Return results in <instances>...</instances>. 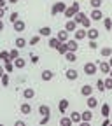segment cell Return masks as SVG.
<instances>
[{
  "instance_id": "obj_37",
  "label": "cell",
  "mask_w": 112,
  "mask_h": 126,
  "mask_svg": "<svg viewBox=\"0 0 112 126\" xmlns=\"http://www.w3.org/2000/svg\"><path fill=\"white\" fill-rule=\"evenodd\" d=\"M89 4H91V7H95V9H98V7L102 5V0H91Z\"/></svg>"
},
{
  "instance_id": "obj_40",
  "label": "cell",
  "mask_w": 112,
  "mask_h": 126,
  "mask_svg": "<svg viewBox=\"0 0 112 126\" xmlns=\"http://www.w3.org/2000/svg\"><path fill=\"white\" fill-rule=\"evenodd\" d=\"M0 79H2V84H4V86H7V84H9V75H7V74H4Z\"/></svg>"
},
{
  "instance_id": "obj_2",
  "label": "cell",
  "mask_w": 112,
  "mask_h": 126,
  "mask_svg": "<svg viewBox=\"0 0 112 126\" xmlns=\"http://www.w3.org/2000/svg\"><path fill=\"white\" fill-rule=\"evenodd\" d=\"M96 70H98L96 63H84V74H88V75H95V74H96Z\"/></svg>"
},
{
  "instance_id": "obj_30",
  "label": "cell",
  "mask_w": 112,
  "mask_h": 126,
  "mask_svg": "<svg viewBox=\"0 0 112 126\" xmlns=\"http://www.w3.org/2000/svg\"><path fill=\"white\" fill-rule=\"evenodd\" d=\"M26 46V40L23 39V37H18L16 39V47H18V49H21V47H25Z\"/></svg>"
},
{
  "instance_id": "obj_54",
  "label": "cell",
  "mask_w": 112,
  "mask_h": 126,
  "mask_svg": "<svg viewBox=\"0 0 112 126\" xmlns=\"http://www.w3.org/2000/svg\"><path fill=\"white\" fill-rule=\"evenodd\" d=\"M0 126H4V124H0Z\"/></svg>"
},
{
  "instance_id": "obj_46",
  "label": "cell",
  "mask_w": 112,
  "mask_h": 126,
  "mask_svg": "<svg viewBox=\"0 0 112 126\" xmlns=\"http://www.w3.org/2000/svg\"><path fill=\"white\" fill-rule=\"evenodd\" d=\"M4 14H5V9H4V7H0V19L4 18Z\"/></svg>"
},
{
  "instance_id": "obj_55",
  "label": "cell",
  "mask_w": 112,
  "mask_h": 126,
  "mask_svg": "<svg viewBox=\"0 0 112 126\" xmlns=\"http://www.w3.org/2000/svg\"><path fill=\"white\" fill-rule=\"evenodd\" d=\"M109 126H112V124H109Z\"/></svg>"
},
{
  "instance_id": "obj_21",
  "label": "cell",
  "mask_w": 112,
  "mask_h": 126,
  "mask_svg": "<svg viewBox=\"0 0 112 126\" xmlns=\"http://www.w3.org/2000/svg\"><path fill=\"white\" fill-rule=\"evenodd\" d=\"M70 119H72V123H81L82 119H81V112H75V110H74V112L70 114Z\"/></svg>"
},
{
  "instance_id": "obj_33",
  "label": "cell",
  "mask_w": 112,
  "mask_h": 126,
  "mask_svg": "<svg viewBox=\"0 0 112 126\" xmlns=\"http://www.w3.org/2000/svg\"><path fill=\"white\" fill-rule=\"evenodd\" d=\"M60 124L61 126H72V119L70 117H61L60 119Z\"/></svg>"
},
{
  "instance_id": "obj_49",
  "label": "cell",
  "mask_w": 112,
  "mask_h": 126,
  "mask_svg": "<svg viewBox=\"0 0 112 126\" xmlns=\"http://www.w3.org/2000/svg\"><path fill=\"white\" fill-rule=\"evenodd\" d=\"M109 124H110V121H109V119H105V121H103V126H109Z\"/></svg>"
},
{
  "instance_id": "obj_3",
  "label": "cell",
  "mask_w": 112,
  "mask_h": 126,
  "mask_svg": "<svg viewBox=\"0 0 112 126\" xmlns=\"http://www.w3.org/2000/svg\"><path fill=\"white\" fill-rule=\"evenodd\" d=\"M65 9H67V5L63 4V2H56V4L53 5V9H51V14L56 16V14H60V12H65Z\"/></svg>"
},
{
  "instance_id": "obj_9",
  "label": "cell",
  "mask_w": 112,
  "mask_h": 126,
  "mask_svg": "<svg viewBox=\"0 0 112 126\" xmlns=\"http://www.w3.org/2000/svg\"><path fill=\"white\" fill-rule=\"evenodd\" d=\"M67 47H68L70 53H75V51H77V40H75V39H68V40H67Z\"/></svg>"
},
{
  "instance_id": "obj_8",
  "label": "cell",
  "mask_w": 112,
  "mask_h": 126,
  "mask_svg": "<svg viewBox=\"0 0 112 126\" xmlns=\"http://www.w3.org/2000/svg\"><path fill=\"white\" fill-rule=\"evenodd\" d=\"M65 30L68 32V33H70V32H75V30H77V23H75L74 19H68V21L65 23Z\"/></svg>"
},
{
  "instance_id": "obj_47",
  "label": "cell",
  "mask_w": 112,
  "mask_h": 126,
  "mask_svg": "<svg viewBox=\"0 0 112 126\" xmlns=\"http://www.w3.org/2000/svg\"><path fill=\"white\" fill-rule=\"evenodd\" d=\"M4 74H5V70H4V65H0V77H2Z\"/></svg>"
},
{
  "instance_id": "obj_12",
  "label": "cell",
  "mask_w": 112,
  "mask_h": 126,
  "mask_svg": "<svg viewBox=\"0 0 112 126\" xmlns=\"http://www.w3.org/2000/svg\"><path fill=\"white\" fill-rule=\"evenodd\" d=\"M98 68H100V72H102V74H109V72H110V65H109V61H100Z\"/></svg>"
},
{
  "instance_id": "obj_42",
  "label": "cell",
  "mask_w": 112,
  "mask_h": 126,
  "mask_svg": "<svg viewBox=\"0 0 112 126\" xmlns=\"http://www.w3.org/2000/svg\"><path fill=\"white\" fill-rule=\"evenodd\" d=\"M47 123H49V116H46V117L40 119V124H47Z\"/></svg>"
},
{
  "instance_id": "obj_35",
  "label": "cell",
  "mask_w": 112,
  "mask_h": 126,
  "mask_svg": "<svg viewBox=\"0 0 112 126\" xmlns=\"http://www.w3.org/2000/svg\"><path fill=\"white\" fill-rule=\"evenodd\" d=\"M103 26H105V30H112V19L110 18H103Z\"/></svg>"
},
{
  "instance_id": "obj_27",
  "label": "cell",
  "mask_w": 112,
  "mask_h": 126,
  "mask_svg": "<svg viewBox=\"0 0 112 126\" xmlns=\"http://www.w3.org/2000/svg\"><path fill=\"white\" fill-rule=\"evenodd\" d=\"M51 35V28L49 26H42L40 28V37H49Z\"/></svg>"
},
{
  "instance_id": "obj_11",
  "label": "cell",
  "mask_w": 112,
  "mask_h": 126,
  "mask_svg": "<svg viewBox=\"0 0 112 126\" xmlns=\"http://www.w3.org/2000/svg\"><path fill=\"white\" fill-rule=\"evenodd\" d=\"M86 105H88L89 110H91V109H96V107H98V100L95 98V96H88V103H86Z\"/></svg>"
},
{
  "instance_id": "obj_29",
  "label": "cell",
  "mask_w": 112,
  "mask_h": 126,
  "mask_svg": "<svg viewBox=\"0 0 112 126\" xmlns=\"http://www.w3.org/2000/svg\"><path fill=\"white\" fill-rule=\"evenodd\" d=\"M109 114H110V105L103 103V105H102V116H103V117H109Z\"/></svg>"
},
{
  "instance_id": "obj_52",
  "label": "cell",
  "mask_w": 112,
  "mask_h": 126,
  "mask_svg": "<svg viewBox=\"0 0 112 126\" xmlns=\"http://www.w3.org/2000/svg\"><path fill=\"white\" fill-rule=\"evenodd\" d=\"M109 65H110V68H112V56H110V60H109Z\"/></svg>"
},
{
  "instance_id": "obj_38",
  "label": "cell",
  "mask_w": 112,
  "mask_h": 126,
  "mask_svg": "<svg viewBox=\"0 0 112 126\" xmlns=\"http://www.w3.org/2000/svg\"><path fill=\"white\" fill-rule=\"evenodd\" d=\"M39 40H40V35H35V37H32V39H30V46H35Z\"/></svg>"
},
{
  "instance_id": "obj_50",
  "label": "cell",
  "mask_w": 112,
  "mask_h": 126,
  "mask_svg": "<svg viewBox=\"0 0 112 126\" xmlns=\"http://www.w3.org/2000/svg\"><path fill=\"white\" fill-rule=\"evenodd\" d=\"M2 30H4V21L0 19V32H2Z\"/></svg>"
},
{
  "instance_id": "obj_36",
  "label": "cell",
  "mask_w": 112,
  "mask_h": 126,
  "mask_svg": "<svg viewBox=\"0 0 112 126\" xmlns=\"http://www.w3.org/2000/svg\"><path fill=\"white\" fill-rule=\"evenodd\" d=\"M96 88H98V91H105V82L102 81V79H98V82H96Z\"/></svg>"
},
{
  "instance_id": "obj_25",
  "label": "cell",
  "mask_w": 112,
  "mask_h": 126,
  "mask_svg": "<svg viewBox=\"0 0 112 126\" xmlns=\"http://www.w3.org/2000/svg\"><path fill=\"white\" fill-rule=\"evenodd\" d=\"M100 54L103 58H110L112 56V49H110V47H103V49H100Z\"/></svg>"
},
{
  "instance_id": "obj_23",
  "label": "cell",
  "mask_w": 112,
  "mask_h": 126,
  "mask_svg": "<svg viewBox=\"0 0 112 126\" xmlns=\"http://www.w3.org/2000/svg\"><path fill=\"white\" fill-rule=\"evenodd\" d=\"M51 79H53L51 70H42V81H51Z\"/></svg>"
},
{
  "instance_id": "obj_48",
  "label": "cell",
  "mask_w": 112,
  "mask_h": 126,
  "mask_svg": "<svg viewBox=\"0 0 112 126\" xmlns=\"http://www.w3.org/2000/svg\"><path fill=\"white\" fill-rule=\"evenodd\" d=\"M0 7H4V9H5V0H0Z\"/></svg>"
},
{
  "instance_id": "obj_5",
  "label": "cell",
  "mask_w": 112,
  "mask_h": 126,
  "mask_svg": "<svg viewBox=\"0 0 112 126\" xmlns=\"http://www.w3.org/2000/svg\"><path fill=\"white\" fill-rule=\"evenodd\" d=\"M89 18H91L93 21H102V19H103V14H102V11H100V9H93Z\"/></svg>"
},
{
  "instance_id": "obj_41",
  "label": "cell",
  "mask_w": 112,
  "mask_h": 126,
  "mask_svg": "<svg viewBox=\"0 0 112 126\" xmlns=\"http://www.w3.org/2000/svg\"><path fill=\"white\" fill-rule=\"evenodd\" d=\"M18 18H19V16H18V12H12V14H11V23L18 21Z\"/></svg>"
},
{
  "instance_id": "obj_7",
  "label": "cell",
  "mask_w": 112,
  "mask_h": 126,
  "mask_svg": "<svg viewBox=\"0 0 112 126\" xmlns=\"http://www.w3.org/2000/svg\"><path fill=\"white\" fill-rule=\"evenodd\" d=\"M86 37H88L89 40H96V39L100 37V33H98V30H96V28H89V30H88V35H86Z\"/></svg>"
},
{
  "instance_id": "obj_22",
  "label": "cell",
  "mask_w": 112,
  "mask_h": 126,
  "mask_svg": "<svg viewBox=\"0 0 112 126\" xmlns=\"http://www.w3.org/2000/svg\"><path fill=\"white\" fill-rule=\"evenodd\" d=\"M25 65H26V61H25L23 58L14 60V67H16V68H25Z\"/></svg>"
},
{
  "instance_id": "obj_53",
  "label": "cell",
  "mask_w": 112,
  "mask_h": 126,
  "mask_svg": "<svg viewBox=\"0 0 112 126\" xmlns=\"http://www.w3.org/2000/svg\"><path fill=\"white\" fill-rule=\"evenodd\" d=\"M109 77H112V68H110V72H109Z\"/></svg>"
},
{
  "instance_id": "obj_32",
  "label": "cell",
  "mask_w": 112,
  "mask_h": 126,
  "mask_svg": "<svg viewBox=\"0 0 112 126\" xmlns=\"http://www.w3.org/2000/svg\"><path fill=\"white\" fill-rule=\"evenodd\" d=\"M21 112H23L25 116H26V114H30V112H32V105H28V103H23V105H21Z\"/></svg>"
},
{
  "instance_id": "obj_39",
  "label": "cell",
  "mask_w": 112,
  "mask_h": 126,
  "mask_svg": "<svg viewBox=\"0 0 112 126\" xmlns=\"http://www.w3.org/2000/svg\"><path fill=\"white\" fill-rule=\"evenodd\" d=\"M0 60L7 61V60H9V53H7V51H0Z\"/></svg>"
},
{
  "instance_id": "obj_13",
  "label": "cell",
  "mask_w": 112,
  "mask_h": 126,
  "mask_svg": "<svg viewBox=\"0 0 112 126\" xmlns=\"http://www.w3.org/2000/svg\"><path fill=\"white\" fill-rule=\"evenodd\" d=\"M65 75H67V79H68V81H75L79 74H77V70H75V68H68Z\"/></svg>"
},
{
  "instance_id": "obj_24",
  "label": "cell",
  "mask_w": 112,
  "mask_h": 126,
  "mask_svg": "<svg viewBox=\"0 0 112 126\" xmlns=\"http://www.w3.org/2000/svg\"><path fill=\"white\" fill-rule=\"evenodd\" d=\"M61 42L56 39V37H53V39H49V47H51V49H58V46H60Z\"/></svg>"
},
{
  "instance_id": "obj_10",
  "label": "cell",
  "mask_w": 112,
  "mask_h": 126,
  "mask_svg": "<svg viewBox=\"0 0 112 126\" xmlns=\"http://www.w3.org/2000/svg\"><path fill=\"white\" fill-rule=\"evenodd\" d=\"M12 26H14V30H16V32H23V30L26 28V23L18 19V21H14V23H12Z\"/></svg>"
},
{
  "instance_id": "obj_31",
  "label": "cell",
  "mask_w": 112,
  "mask_h": 126,
  "mask_svg": "<svg viewBox=\"0 0 112 126\" xmlns=\"http://www.w3.org/2000/svg\"><path fill=\"white\" fill-rule=\"evenodd\" d=\"M65 60H67V61H70V63H74V61L77 60V56H75V53H70V51H68V53L65 54Z\"/></svg>"
},
{
  "instance_id": "obj_14",
  "label": "cell",
  "mask_w": 112,
  "mask_h": 126,
  "mask_svg": "<svg viewBox=\"0 0 112 126\" xmlns=\"http://www.w3.org/2000/svg\"><path fill=\"white\" fill-rule=\"evenodd\" d=\"M68 100L67 98H63V100H60V105H58V109H60V112H67V109H68Z\"/></svg>"
},
{
  "instance_id": "obj_18",
  "label": "cell",
  "mask_w": 112,
  "mask_h": 126,
  "mask_svg": "<svg viewBox=\"0 0 112 126\" xmlns=\"http://www.w3.org/2000/svg\"><path fill=\"white\" fill-rule=\"evenodd\" d=\"M58 53H60V54H63V56H65V54L68 53V47H67V42H61V44L58 46Z\"/></svg>"
},
{
  "instance_id": "obj_43",
  "label": "cell",
  "mask_w": 112,
  "mask_h": 126,
  "mask_svg": "<svg viewBox=\"0 0 112 126\" xmlns=\"http://www.w3.org/2000/svg\"><path fill=\"white\" fill-rule=\"evenodd\" d=\"M89 47L91 49H96V40H89Z\"/></svg>"
},
{
  "instance_id": "obj_44",
  "label": "cell",
  "mask_w": 112,
  "mask_h": 126,
  "mask_svg": "<svg viewBox=\"0 0 112 126\" xmlns=\"http://www.w3.org/2000/svg\"><path fill=\"white\" fill-rule=\"evenodd\" d=\"M14 126H26V124H25V121L19 119V121H16V123H14Z\"/></svg>"
},
{
  "instance_id": "obj_28",
  "label": "cell",
  "mask_w": 112,
  "mask_h": 126,
  "mask_svg": "<svg viewBox=\"0 0 112 126\" xmlns=\"http://www.w3.org/2000/svg\"><path fill=\"white\" fill-rule=\"evenodd\" d=\"M23 96H25L26 100H30V98L35 96V91H33V89H25V91H23Z\"/></svg>"
},
{
  "instance_id": "obj_20",
  "label": "cell",
  "mask_w": 112,
  "mask_h": 126,
  "mask_svg": "<svg viewBox=\"0 0 112 126\" xmlns=\"http://www.w3.org/2000/svg\"><path fill=\"white\" fill-rule=\"evenodd\" d=\"M39 112H40L42 117L49 116V107H47V105H39Z\"/></svg>"
},
{
  "instance_id": "obj_16",
  "label": "cell",
  "mask_w": 112,
  "mask_h": 126,
  "mask_svg": "<svg viewBox=\"0 0 112 126\" xmlns=\"http://www.w3.org/2000/svg\"><path fill=\"white\" fill-rule=\"evenodd\" d=\"M79 25H81L84 30H89L91 28V18H88V16H84V18H82V21L81 23H79Z\"/></svg>"
},
{
  "instance_id": "obj_26",
  "label": "cell",
  "mask_w": 112,
  "mask_h": 126,
  "mask_svg": "<svg viewBox=\"0 0 112 126\" xmlns=\"http://www.w3.org/2000/svg\"><path fill=\"white\" fill-rule=\"evenodd\" d=\"M18 58H19V51H18V49H11V53H9V60L14 61V60H18Z\"/></svg>"
},
{
  "instance_id": "obj_45",
  "label": "cell",
  "mask_w": 112,
  "mask_h": 126,
  "mask_svg": "<svg viewBox=\"0 0 112 126\" xmlns=\"http://www.w3.org/2000/svg\"><path fill=\"white\" fill-rule=\"evenodd\" d=\"M79 126H91V124H89V121H81V123H79Z\"/></svg>"
},
{
  "instance_id": "obj_17",
  "label": "cell",
  "mask_w": 112,
  "mask_h": 126,
  "mask_svg": "<svg viewBox=\"0 0 112 126\" xmlns=\"http://www.w3.org/2000/svg\"><path fill=\"white\" fill-rule=\"evenodd\" d=\"M81 119L82 121H91L93 119V112L88 109V110H84V112H81Z\"/></svg>"
},
{
  "instance_id": "obj_34",
  "label": "cell",
  "mask_w": 112,
  "mask_h": 126,
  "mask_svg": "<svg viewBox=\"0 0 112 126\" xmlns=\"http://www.w3.org/2000/svg\"><path fill=\"white\" fill-rule=\"evenodd\" d=\"M103 82H105V91H112V77H107Z\"/></svg>"
},
{
  "instance_id": "obj_6",
  "label": "cell",
  "mask_w": 112,
  "mask_h": 126,
  "mask_svg": "<svg viewBox=\"0 0 112 126\" xmlns=\"http://www.w3.org/2000/svg\"><path fill=\"white\" fill-rule=\"evenodd\" d=\"M86 35H88V30H84V28H81V30H75V32H74V39H75L77 42H79V40H82Z\"/></svg>"
},
{
  "instance_id": "obj_15",
  "label": "cell",
  "mask_w": 112,
  "mask_h": 126,
  "mask_svg": "<svg viewBox=\"0 0 112 126\" xmlns=\"http://www.w3.org/2000/svg\"><path fill=\"white\" fill-rule=\"evenodd\" d=\"M81 93H82V96H91V93H93V88L89 84H84L81 88Z\"/></svg>"
},
{
  "instance_id": "obj_19",
  "label": "cell",
  "mask_w": 112,
  "mask_h": 126,
  "mask_svg": "<svg viewBox=\"0 0 112 126\" xmlns=\"http://www.w3.org/2000/svg\"><path fill=\"white\" fill-rule=\"evenodd\" d=\"M4 70H5V72H12V70H14V61H11V60L4 61Z\"/></svg>"
},
{
  "instance_id": "obj_4",
  "label": "cell",
  "mask_w": 112,
  "mask_h": 126,
  "mask_svg": "<svg viewBox=\"0 0 112 126\" xmlns=\"http://www.w3.org/2000/svg\"><path fill=\"white\" fill-rule=\"evenodd\" d=\"M56 39H58L60 42H67V40L70 39V33H68V32H67L65 28H63V30H60V32H58V35H56Z\"/></svg>"
},
{
  "instance_id": "obj_51",
  "label": "cell",
  "mask_w": 112,
  "mask_h": 126,
  "mask_svg": "<svg viewBox=\"0 0 112 126\" xmlns=\"http://www.w3.org/2000/svg\"><path fill=\"white\" fill-rule=\"evenodd\" d=\"M7 2H9V4H16V2H18V0H7Z\"/></svg>"
},
{
  "instance_id": "obj_1",
  "label": "cell",
  "mask_w": 112,
  "mask_h": 126,
  "mask_svg": "<svg viewBox=\"0 0 112 126\" xmlns=\"http://www.w3.org/2000/svg\"><path fill=\"white\" fill-rule=\"evenodd\" d=\"M79 7H81V5H79V2H74L70 7L65 9V12H63V14H65L68 19H74V18H75V14L79 12Z\"/></svg>"
}]
</instances>
